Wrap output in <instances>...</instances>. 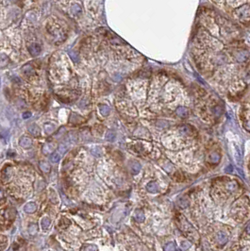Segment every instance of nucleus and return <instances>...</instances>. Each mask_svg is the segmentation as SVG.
I'll return each instance as SVG.
<instances>
[{
    "label": "nucleus",
    "instance_id": "nucleus-1",
    "mask_svg": "<svg viewBox=\"0 0 250 251\" xmlns=\"http://www.w3.org/2000/svg\"><path fill=\"white\" fill-rule=\"evenodd\" d=\"M217 9L238 25L250 26V0H211Z\"/></svg>",
    "mask_w": 250,
    "mask_h": 251
},
{
    "label": "nucleus",
    "instance_id": "nucleus-2",
    "mask_svg": "<svg viewBox=\"0 0 250 251\" xmlns=\"http://www.w3.org/2000/svg\"><path fill=\"white\" fill-rule=\"evenodd\" d=\"M216 241H217V243L219 245H224L226 244V243H228L229 237H228V235L224 232V231H219V232L216 234Z\"/></svg>",
    "mask_w": 250,
    "mask_h": 251
},
{
    "label": "nucleus",
    "instance_id": "nucleus-3",
    "mask_svg": "<svg viewBox=\"0 0 250 251\" xmlns=\"http://www.w3.org/2000/svg\"><path fill=\"white\" fill-rule=\"evenodd\" d=\"M28 51H29V53H30V55L31 56H33V57H36V56H38L41 53V51H42V48H41V46L39 44H32L31 45H29V47H28Z\"/></svg>",
    "mask_w": 250,
    "mask_h": 251
},
{
    "label": "nucleus",
    "instance_id": "nucleus-4",
    "mask_svg": "<svg viewBox=\"0 0 250 251\" xmlns=\"http://www.w3.org/2000/svg\"><path fill=\"white\" fill-rule=\"evenodd\" d=\"M24 210L26 214H33V212H35L37 210V205L34 202H28L25 205Z\"/></svg>",
    "mask_w": 250,
    "mask_h": 251
},
{
    "label": "nucleus",
    "instance_id": "nucleus-5",
    "mask_svg": "<svg viewBox=\"0 0 250 251\" xmlns=\"http://www.w3.org/2000/svg\"><path fill=\"white\" fill-rule=\"evenodd\" d=\"M146 190L149 193H158L159 192V185L156 181H150L148 184L146 185Z\"/></svg>",
    "mask_w": 250,
    "mask_h": 251
},
{
    "label": "nucleus",
    "instance_id": "nucleus-6",
    "mask_svg": "<svg viewBox=\"0 0 250 251\" xmlns=\"http://www.w3.org/2000/svg\"><path fill=\"white\" fill-rule=\"evenodd\" d=\"M19 144H20L22 147L28 148L29 146H31L32 141H31V139H30V138H28V137L25 136V137H22V138H21L20 142H19Z\"/></svg>",
    "mask_w": 250,
    "mask_h": 251
},
{
    "label": "nucleus",
    "instance_id": "nucleus-7",
    "mask_svg": "<svg viewBox=\"0 0 250 251\" xmlns=\"http://www.w3.org/2000/svg\"><path fill=\"white\" fill-rule=\"evenodd\" d=\"M28 131L30 134H32L33 136H39L41 133V129L37 125L32 124L28 127Z\"/></svg>",
    "mask_w": 250,
    "mask_h": 251
},
{
    "label": "nucleus",
    "instance_id": "nucleus-8",
    "mask_svg": "<svg viewBox=\"0 0 250 251\" xmlns=\"http://www.w3.org/2000/svg\"><path fill=\"white\" fill-rule=\"evenodd\" d=\"M98 108H99V112L103 116H108L109 114V112H111V109L108 105L105 104H100L98 105Z\"/></svg>",
    "mask_w": 250,
    "mask_h": 251
},
{
    "label": "nucleus",
    "instance_id": "nucleus-9",
    "mask_svg": "<svg viewBox=\"0 0 250 251\" xmlns=\"http://www.w3.org/2000/svg\"><path fill=\"white\" fill-rule=\"evenodd\" d=\"M9 63V57H8L6 54H0V68H4L8 65Z\"/></svg>",
    "mask_w": 250,
    "mask_h": 251
},
{
    "label": "nucleus",
    "instance_id": "nucleus-10",
    "mask_svg": "<svg viewBox=\"0 0 250 251\" xmlns=\"http://www.w3.org/2000/svg\"><path fill=\"white\" fill-rule=\"evenodd\" d=\"M220 159H221L220 155H219L218 153H216V152H213V153H211V154L210 155V157H209L210 162H211V163H214V164H216V163H218L219 162H220Z\"/></svg>",
    "mask_w": 250,
    "mask_h": 251
},
{
    "label": "nucleus",
    "instance_id": "nucleus-11",
    "mask_svg": "<svg viewBox=\"0 0 250 251\" xmlns=\"http://www.w3.org/2000/svg\"><path fill=\"white\" fill-rule=\"evenodd\" d=\"M70 11L73 15H78V14L81 13L82 10H81L80 5H78V4H74V5L71 7Z\"/></svg>",
    "mask_w": 250,
    "mask_h": 251
},
{
    "label": "nucleus",
    "instance_id": "nucleus-12",
    "mask_svg": "<svg viewBox=\"0 0 250 251\" xmlns=\"http://www.w3.org/2000/svg\"><path fill=\"white\" fill-rule=\"evenodd\" d=\"M145 214H143V211H141V210L136 211V212H135V219H136V221L139 222V223H142V222L145 221Z\"/></svg>",
    "mask_w": 250,
    "mask_h": 251
},
{
    "label": "nucleus",
    "instance_id": "nucleus-13",
    "mask_svg": "<svg viewBox=\"0 0 250 251\" xmlns=\"http://www.w3.org/2000/svg\"><path fill=\"white\" fill-rule=\"evenodd\" d=\"M130 169L132 174H138L141 170V164L138 162H133L130 165Z\"/></svg>",
    "mask_w": 250,
    "mask_h": 251
},
{
    "label": "nucleus",
    "instance_id": "nucleus-14",
    "mask_svg": "<svg viewBox=\"0 0 250 251\" xmlns=\"http://www.w3.org/2000/svg\"><path fill=\"white\" fill-rule=\"evenodd\" d=\"M176 113H177V114L179 115V117H181V118H185V117L188 116V113H189V112H188V111H187V109L180 107V108H177V109Z\"/></svg>",
    "mask_w": 250,
    "mask_h": 251
},
{
    "label": "nucleus",
    "instance_id": "nucleus-15",
    "mask_svg": "<svg viewBox=\"0 0 250 251\" xmlns=\"http://www.w3.org/2000/svg\"><path fill=\"white\" fill-rule=\"evenodd\" d=\"M23 72H24L26 76H31L34 74V69L32 68L31 65H29V64H26V65L23 67Z\"/></svg>",
    "mask_w": 250,
    "mask_h": 251
},
{
    "label": "nucleus",
    "instance_id": "nucleus-16",
    "mask_svg": "<svg viewBox=\"0 0 250 251\" xmlns=\"http://www.w3.org/2000/svg\"><path fill=\"white\" fill-rule=\"evenodd\" d=\"M44 131L47 133V134H51V133L55 130V126L53 124H50V123H46L44 124Z\"/></svg>",
    "mask_w": 250,
    "mask_h": 251
},
{
    "label": "nucleus",
    "instance_id": "nucleus-17",
    "mask_svg": "<svg viewBox=\"0 0 250 251\" xmlns=\"http://www.w3.org/2000/svg\"><path fill=\"white\" fill-rule=\"evenodd\" d=\"M50 223H51V221H50V219H49L48 217H44L43 219H42V221H41L42 229H43L44 230L48 229V227L50 226Z\"/></svg>",
    "mask_w": 250,
    "mask_h": 251
},
{
    "label": "nucleus",
    "instance_id": "nucleus-18",
    "mask_svg": "<svg viewBox=\"0 0 250 251\" xmlns=\"http://www.w3.org/2000/svg\"><path fill=\"white\" fill-rule=\"evenodd\" d=\"M39 166H40V169L44 173H48L49 171H50V165L45 162H41L39 163Z\"/></svg>",
    "mask_w": 250,
    "mask_h": 251
},
{
    "label": "nucleus",
    "instance_id": "nucleus-19",
    "mask_svg": "<svg viewBox=\"0 0 250 251\" xmlns=\"http://www.w3.org/2000/svg\"><path fill=\"white\" fill-rule=\"evenodd\" d=\"M179 130L180 131V133H182V134L184 135H187V134H190L191 133V128L190 127H188V126H180V127L179 128Z\"/></svg>",
    "mask_w": 250,
    "mask_h": 251
},
{
    "label": "nucleus",
    "instance_id": "nucleus-20",
    "mask_svg": "<svg viewBox=\"0 0 250 251\" xmlns=\"http://www.w3.org/2000/svg\"><path fill=\"white\" fill-rule=\"evenodd\" d=\"M63 224H64V229H65V227H67L68 226L70 225V220L65 218V217H62V219H60V223H59V227H62Z\"/></svg>",
    "mask_w": 250,
    "mask_h": 251
},
{
    "label": "nucleus",
    "instance_id": "nucleus-21",
    "mask_svg": "<svg viewBox=\"0 0 250 251\" xmlns=\"http://www.w3.org/2000/svg\"><path fill=\"white\" fill-rule=\"evenodd\" d=\"M60 155L59 153H57V152H55V153H53L51 156H50V161L53 162V163H57L58 162H60Z\"/></svg>",
    "mask_w": 250,
    "mask_h": 251
},
{
    "label": "nucleus",
    "instance_id": "nucleus-22",
    "mask_svg": "<svg viewBox=\"0 0 250 251\" xmlns=\"http://www.w3.org/2000/svg\"><path fill=\"white\" fill-rule=\"evenodd\" d=\"M37 230H38L37 225H35V224H30L29 227H28V232H29V234L35 235V234L37 233Z\"/></svg>",
    "mask_w": 250,
    "mask_h": 251
},
{
    "label": "nucleus",
    "instance_id": "nucleus-23",
    "mask_svg": "<svg viewBox=\"0 0 250 251\" xmlns=\"http://www.w3.org/2000/svg\"><path fill=\"white\" fill-rule=\"evenodd\" d=\"M106 139H107L108 141H109V142H112L113 140L115 139V133L111 131V130H109L107 133H106Z\"/></svg>",
    "mask_w": 250,
    "mask_h": 251
},
{
    "label": "nucleus",
    "instance_id": "nucleus-24",
    "mask_svg": "<svg viewBox=\"0 0 250 251\" xmlns=\"http://www.w3.org/2000/svg\"><path fill=\"white\" fill-rule=\"evenodd\" d=\"M83 119L81 118L80 116H79L78 114H75V113H73L70 118V123H78V121H82Z\"/></svg>",
    "mask_w": 250,
    "mask_h": 251
},
{
    "label": "nucleus",
    "instance_id": "nucleus-25",
    "mask_svg": "<svg viewBox=\"0 0 250 251\" xmlns=\"http://www.w3.org/2000/svg\"><path fill=\"white\" fill-rule=\"evenodd\" d=\"M69 56L71 57V59L73 60V62H78V60H79V57H78V53H77V52H75V51H69Z\"/></svg>",
    "mask_w": 250,
    "mask_h": 251
},
{
    "label": "nucleus",
    "instance_id": "nucleus-26",
    "mask_svg": "<svg viewBox=\"0 0 250 251\" xmlns=\"http://www.w3.org/2000/svg\"><path fill=\"white\" fill-rule=\"evenodd\" d=\"M91 153H92L93 156H96V157H100V156H101V150H100L99 147L96 146V147H93V148L91 149Z\"/></svg>",
    "mask_w": 250,
    "mask_h": 251
},
{
    "label": "nucleus",
    "instance_id": "nucleus-27",
    "mask_svg": "<svg viewBox=\"0 0 250 251\" xmlns=\"http://www.w3.org/2000/svg\"><path fill=\"white\" fill-rule=\"evenodd\" d=\"M164 250H176V245L174 243H169L164 246Z\"/></svg>",
    "mask_w": 250,
    "mask_h": 251
},
{
    "label": "nucleus",
    "instance_id": "nucleus-28",
    "mask_svg": "<svg viewBox=\"0 0 250 251\" xmlns=\"http://www.w3.org/2000/svg\"><path fill=\"white\" fill-rule=\"evenodd\" d=\"M81 249L82 250H97L98 248H97V246H96V245H90L87 246V248H82Z\"/></svg>",
    "mask_w": 250,
    "mask_h": 251
},
{
    "label": "nucleus",
    "instance_id": "nucleus-29",
    "mask_svg": "<svg viewBox=\"0 0 250 251\" xmlns=\"http://www.w3.org/2000/svg\"><path fill=\"white\" fill-rule=\"evenodd\" d=\"M165 123H166L165 121H162V120L158 121L157 126H158V127H161V128H166V127H168V125H163V124H165Z\"/></svg>",
    "mask_w": 250,
    "mask_h": 251
},
{
    "label": "nucleus",
    "instance_id": "nucleus-30",
    "mask_svg": "<svg viewBox=\"0 0 250 251\" xmlns=\"http://www.w3.org/2000/svg\"><path fill=\"white\" fill-rule=\"evenodd\" d=\"M59 149H60V153H62V154H63L64 152H65V151L67 150V147H66V146H64V144H60Z\"/></svg>",
    "mask_w": 250,
    "mask_h": 251
},
{
    "label": "nucleus",
    "instance_id": "nucleus-31",
    "mask_svg": "<svg viewBox=\"0 0 250 251\" xmlns=\"http://www.w3.org/2000/svg\"><path fill=\"white\" fill-rule=\"evenodd\" d=\"M30 116H31V112H26L24 113V114H23V118H24V119H28V118H29Z\"/></svg>",
    "mask_w": 250,
    "mask_h": 251
},
{
    "label": "nucleus",
    "instance_id": "nucleus-32",
    "mask_svg": "<svg viewBox=\"0 0 250 251\" xmlns=\"http://www.w3.org/2000/svg\"><path fill=\"white\" fill-rule=\"evenodd\" d=\"M220 112H221V109H220V107H216V108L214 109V113H215V115L219 116V115H220Z\"/></svg>",
    "mask_w": 250,
    "mask_h": 251
},
{
    "label": "nucleus",
    "instance_id": "nucleus-33",
    "mask_svg": "<svg viewBox=\"0 0 250 251\" xmlns=\"http://www.w3.org/2000/svg\"><path fill=\"white\" fill-rule=\"evenodd\" d=\"M190 245H191L190 243H188V242H183L182 243V248L183 249H187Z\"/></svg>",
    "mask_w": 250,
    "mask_h": 251
},
{
    "label": "nucleus",
    "instance_id": "nucleus-34",
    "mask_svg": "<svg viewBox=\"0 0 250 251\" xmlns=\"http://www.w3.org/2000/svg\"><path fill=\"white\" fill-rule=\"evenodd\" d=\"M244 128H247V130H249V131H250V122L245 123V124H244Z\"/></svg>",
    "mask_w": 250,
    "mask_h": 251
},
{
    "label": "nucleus",
    "instance_id": "nucleus-35",
    "mask_svg": "<svg viewBox=\"0 0 250 251\" xmlns=\"http://www.w3.org/2000/svg\"><path fill=\"white\" fill-rule=\"evenodd\" d=\"M226 172H232V166H231V165H229V166L226 167Z\"/></svg>",
    "mask_w": 250,
    "mask_h": 251
},
{
    "label": "nucleus",
    "instance_id": "nucleus-36",
    "mask_svg": "<svg viewBox=\"0 0 250 251\" xmlns=\"http://www.w3.org/2000/svg\"><path fill=\"white\" fill-rule=\"evenodd\" d=\"M245 230H247V232L248 234H250V224H248V226L247 227V229H245Z\"/></svg>",
    "mask_w": 250,
    "mask_h": 251
},
{
    "label": "nucleus",
    "instance_id": "nucleus-37",
    "mask_svg": "<svg viewBox=\"0 0 250 251\" xmlns=\"http://www.w3.org/2000/svg\"><path fill=\"white\" fill-rule=\"evenodd\" d=\"M2 196H3V193H2L1 191H0V198H2Z\"/></svg>",
    "mask_w": 250,
    "mask_h": 251
}]
</instances>
